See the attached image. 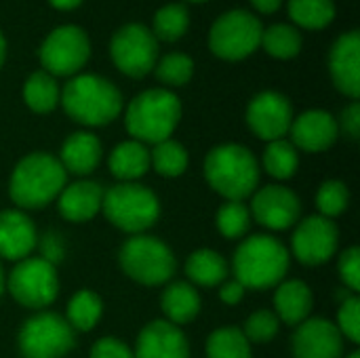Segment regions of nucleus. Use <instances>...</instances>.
<instances>
[{
    "label": "nucleus",
    "mask_w": 360,
    "mask_h": 358,
    "mask_svg": "<svg viewBox=\"0 0 360 358\" xmlns=\"http://www.w3.org/2000/svg\"><path fill=\"white\" fill-rule=\"evenodd\" d=\"M65 169L61 162L46 154L34 152L19 160L11 175V198L23 209H38L55 200L65 188Z\"/></svg>",
    "instance_id": "nucleus-1"
},
{
    "label": "nucleus",
    "mask_w": 360,
    "mask_h": 358,
    "mask_svg": "<svg viewBox=\"0 0 360 358\" xmlns=\"http://www.w3.org/2000/svg\"><path fill=\"white\" fill-rule=\"evenodd\" d=\"M59 97L68 116L89 127L112 122L122 110L120 91L97 74L74 76Z\"/></svg>",
    "instance_id": "nucleus-2"
},
{
    "label": "nucleus",
    "mask_w": 360,
    "mask_h": 358,
    "mask_svg": "<svg viewBox=\"0 0 360 358\" xmlns=\"http://www.w3.org/2000/svg\"><path fill=\"white\" fill-rule=\"evenodd\" d=\"M205 177L217 194L240 203L253 194L259 184V165L245 146L226 143L209 152L205 160Z\"/></svg>",
    "instance_id": "nucleus-3"
},
{
    "label": "nucleus",
    "mask_w": 360,
    "mask_h": 358,
    "mask_svg": "<svg viewBox=\"0 0 360 358\" xmlns=\"http://www.w3.org/2000/svg\"><path fill=\"white\" fill-rule=\"evenodd\" d=\"M181 118L177 95L167 89H150L137 95L127 110V129L137 141L160 143L171 137Z\"/></svg>",
    "instance_id": "nucleus-4"
},
{
    "label": "nucleus",
    "mask_w": 360,
    "mask_h": 358,
    "mask_svg": "<svg viewBox=\"0 0 360 358\" xmlns=\"http://www.w3.org/2000/svg\"><path fill=\"white\" fill-rule=\"evenodd\" d=\"M289 268L287 249L272 236L247 238L234 255L236 281L245 289H268L281 283Z\"/></svg>",
    "instance_id": "nucleus-5"
},
{
    "label": "nucleus",
    "mask_w": 360,
    "mask_h": 358,
    "mask_svg": "<svg viewBox=\"0 0 360 358\" xmlns=\"http://www.w3.org/2000/svg\"><path fill=\"white\" fill-rule=\"evenodd\" d=\"M101 209L116 228L131 234L148 230L160 215L156 194L137 184H120L103 192Z\"/></svg>",
    "instance_id": "nucleus-6"
},
{
    "label": "nucleus",
    "mask_w": 360,
    "mask_h": 358,
    "mask_svg": "<svg viewBox=\"0 0 360 358\" xmlns=\"http://www.w3.org/2000/svg\"><path fill=\"white\" fill-rule=\"evenodd\" d=\"M264 25L259 19L243 8H234L226 15H221L209 34V46L211 51L228 61H238L251 55L259 42H262Z\"/></svg>",
    "instance_id": "nucleus-7"
},
{
    "label": "nucleus",
    "mask_w": 360,
    "mask_h": 358,
    "mask_svg": "<svg viewBox=\"0 0 360 358\" xmlns=\"http://www.w3.org/2000/svg\"><path fill=\"white\" fill-rule=\"evenodd\" d=\"M122 270L141 285H162L175 272L171 249L152 236H135L120 249Z\"/></svg>",
    "instance_id": "nucleus-8"
},
{
    "label": "nucleus",
    "mask_w": 360,
    "mask_h": 358,
    "mask_svg": "<svg viewBox=\"0 0 360 358\" xmlns=\"http://www.w3.org/2000/svg\"><path fill=\"white\" fill-rule=\"evenodd\" d=\"M74 346V333L59 314H38L19 333V348L25 358H63Z\"/></svg>",
    "instance_id": "nucleus-9"
},
{
    "label": "nucleus",
    "mask_w": 360,
    "mask_h": 358,
    "mask_svg": "<svg viewBox=\"0 0 360 358\" xmlns=\"http://www.w3.org/2000/svg\"><path fill=\"white\" fill-rule=\"evenodd\" d=\"M110 51L116 68L122 74L131 78H141L156 65L158 40L146 25L127 23L114 34Z\"/></svg>",
    "instance_id": "nucleus-10"
},
{
    "label": "nucleus",
    "mask_w": 360,
    "mask_h": 358,
    "mask_svg": "<svg viewBox=\"0 0 360 358\" xmlns=\"http://www.w3.org/2000/svg\"><path fill=\"white\" fill-rule=\"evenodd\" d=\"M8 291L27 308H44L53 304L59 291L55 266L42 257L21 260L8 276Z\"/></svg>",
    "instance_id": "nucleus-11"
},
{
    "label": "nucleus",
    "mask_w": 360,
    "mask_h": 358,
    "mask_svg": "<svg viewBox=\"0 0 360 358\" xmlns=\"http://www.w3.org/2000/svg\"><path fill=\"white\" fill-rule=\"evenodd\" d=\"M91 53L86 34L78 25L55 27L40 46V61L51 76H70L78 72Z\"/></svg>",
    "instance_id": "nucleus-12"
},
{
    "label": "nucleus",
    "mask_w": 360,
    "mask_h": 358,
    "mask_svg": "<svg viewBox=\"0 0 360 358\" xmlns=\"http://www.w3.org/2000/svg\"><path fill=\"white\" fill-rule=\"evenodd\" d=\"M247 122L255 135L266 141L281 139L293 122V110L285 95L276 91H264L253 97L247 110Z\"/></svg>",
    "instance_id": "nucleus-13"
},
{
    "label": "nucleus",
    "mask_w": 360,
    "mask_h": 358,
    "mask_svg": "<svg viewBox=\"0 0 360 358\" xmlns=\"http://www.w3.org/2000/svg\"><path fill=\"white\" fill-rule=\"evenodd\" d=\"M293 251L306 266L325 264L338 251V226L323 215L304 219L293 234Z\"/></svg>",
    "instance_id": "nucleus-14"
},
{
    "label": "nucleus",
    "mask_w": 360,
    "mask_h": 358,
    "mask_svg": "<svg viewBox=\"0 0 360 358\" xmlns=\"http://www.w3.org/2000/svg\"><path fill=\"white\" fill-rule=\"evenodd\" d=\"M253 217L270 230L291 228L302 211L300 198L283 186H266L253 196Z\"/></svg>",
    "instance_id": "nucleus-15"
},
{
    "label": "nucleus",
    "mask_w": 360,
    "mask_h": 358,
    "mask_svg": "<svg viewBox=\"0 0 360 358\" xmlns=\"http://www.w3.org/2000/svg\"><path fill=\"white\" fill-rule=\"evenodd\" d=\"M342 348L344 344L338 325L325 319L304 321L293 338L295 358H340Z\"/></svg>",
    "instance_id": "nucleus-16"
},
{
    "label": "nucleus",
    "mask_w": 360,
    "mask_h": 358,
    "mask_svg": "<svg viewBox=\"0 0 360 358\" xmlns=\"http://www.w3.org/2000/svg\"><path fill=\"white\" fill-rule=\"evenodd\" d=\"M329 68L335 87L356 99L360 95V36L356 30L340 36L329 55Z\"/></svg>",
    "instance_id": "nucleus-17"
},
{
    "label": "nucleus",
    "mask_w": 360,
    "mask_h": 358,
    "mask_svg": "<svg viewBox=\"0 0 360 358\" xmlns=\"http://www.w3.org/2000/svg\"><path fill=\"white\" fill-rule=\"evenodd\" d=\"M135 358H188V342L181 329L169 321H152L137 338Z\"/></svg>",
    "instance_id": "nucleus-18"
},
{
    "label": "nucleus",
    "mask_w": 360,
    "mask_h": 358,
    "mask_svg": "<svg viewBox=\"0 0 360 358\" xmlns=\"http://www.w3.org/2000/svg\"><path fill=\"white\" fill-rule=\"evenodd\" d=\"M289 131L293 135V146L306 152H323L335 143L340 127L329 112L310 110L304 112L295 122H291Z\"/></svg>",
    "instance_id": "nucleus-19"
},
{
    "label": "nucleus",
    "mask_w": 360,
    "mask_h": 358,
    "mask_svg": "<svg viewBox=\"0 0 360 358\" xmlns=\"http://www.w3.org/2000/svg\"><path fill=\"white\" fill-rule=\"evenodd\" d=\"M36 228L21 211L0 213V255L6 260H25L36 247Z\"/></svg>",
    "instance_id": "nucleus-20"
},
{
    "label": "nucleus",
    "mask_w": 360,
    "mask_h": 358,
    "mask_svg": "<svg viewBox=\"0 0 360 358\" xmlns=\"http://www.w3.org/2000/svg\"><path fill=\"white\" fill-rule=\"evenodd\" d=\"M101 203L103 188L97 181H76L59 194V211L70 222H86L95 217Z\"/></svg>",
    "instance_id": "nucleus-21"
},
{
    "label": "nucleus",
    "mask_w": 360,
    "mask_h": 358,
    "mask_svg": "<svg viewBox=\"0 0 360 358\" xmlns=\"http://www.w3.org/2000/svg\"><path fill=\"white\" fill-rule=\"evenodd\" d=\"M101 158V143L91 133H74L65 139L61 148V167L76 175L91 173Z\"/></svg>",
    "instance_id": "nucleus-22"
},
{
    "label": "nucleus",
    "mask_w": 360,
    "mask_h": 358,
    "mask_svg": "<svg viewBox=\"0 0 360 358\" xmlns=\"http://www.w3.org/2000/svg\"><path fill=\"white\" fill-rule=\"evenodd\" d=\"M278 319L287 325H302L312 310V291L302 281H289L274 295Z\"/></svg>",
    "instance_id": "nucleus-23"
},
{
    "label": "nucleus",
    "mask_w": 360,
    "mask_h": 358,
    "mask_svg": "<svg viewBox=\"0 0 360 358\" xmlns=\"http://www.w3.org/2000/svg\"><path fill=\"white\" fill-rule=\"evenodd\" d=\"M150 169V152L141 141H124L110 154V171L118 179H137Z\"/></svg>",
    "instance_id": "nucleus-24"
},
{
    "label": "nucleus",
    "mask_w": 360,
    "mask_h": 358,
    "mask_svg": "<svg viewBox=\"0 0 360 358\" xmlns=\"http://www.w3.org/2000/svg\"><path fill=\"white\" fill-rule=\"evenodd\" d=\"M162 310L173 325L190 323L200 310V298L196 289L186 283H173L162 293Z\"/></svg>",
    "instance_id": "nucleus-25"
},
{
    "label": "nucleus",
    "mask_w": 360,
    "mask_h": 358,
    "mask_svg": "<svg viewBox=\"0 0 360 358\" xmlns=\"http://www.w3.org/2000/svg\"><path fill=\"white\" fill-rule=\"evenodd\" d=\"M186 274L196 283V285H202V287H215L219 285L226 274H228V266H226V260L217 253V251H211V249H200V251H194L186 264Z\"/></svg>",
    "instance_id": "nucleus-26"
},
{
    "label": "nucleus",
    "mask_w": 360,
    "mask_h": 358,
    "mask_svg": "<svg viewBox=\"0 0 360 358\" xmlns=\"http://www.w3.org/2000/svg\"><path fill=\"white\" fill-rule=\"evenodd\" d=\"M23 99L30 110L46 114L59 101V87L49 72H34L23 87Z\"/></svg>",
    "instance_id": "nucleus-27"
},
{
    "label": "nucleus",
    "mask_w": 360,
    "mask_h": 358,
    "mask_svg": "<svg viewBox=\"0 0 360 358\" xmlns=\"http://www.w3.org/2000/svg\"><path fill=\"white\" fill-rule=\"evenodd\" d=\"M291 19L310 30H321L329 25L335 17L333 0H289Z\"/></svg>",
    "instance_id": "nucleus-28"
},
{
    "label": "nucleus",
    "mask_w": 360,
    "mask_h": 358,
    "mask_svg": "<svg viewBox=\"0 0 360 358\" xmlns=\"http://www.w3.org/2000/svg\"><path fill=\"white\" fill-rule=\"evenodd\" d=\"M272 57L278 59H291L300 53L302 49V34L297 27L287 25V23H274L268 30L262 32V42H259Z\"/></svg>",
    "instance_id": "nucleus-29"
},
{
    "label": "nucleus",
    "mask_w": 360,
    "mask_h": 358,
    "mask_svg": "<svg viewBox=\"0 0 360 358\" xmlns=\"http://www.w3.org/2000/svg\"><path fill=\"white\" fill-rule=\"evenodd\" d=\"M101 300L97 293L84 289L78 291L68 306V325L78 331H91L101 319Z\"/></svg>",
    "instance_id": "nucleus-30"
},
{
    "label": "nucleus",
    "mask_w": 360,
    "mask_h": 358,
    "mask_svg": "<svg viewBox=\"0 0 360 358\" xmlns=\"http://www.w3.org/2000/svg\"><path fill=\"white\" fill-rule=\"evenodd\" d=\"M207 357L209 358H251L249 340L240 329L224 327L217 329L207 342Z\"/></svg>",
    "instance_id": "nucleus-31"
},
{
    "label": "nucleus",
    "mask_w": 360,
    "mask_h": 358,
    "mask_svg": "<svg viewBox=\"0 0 360 358\" xmlns=\"http://www.w3.org/2000/svg\"><path fill=\"white\" fill-rule=\"evenodd\" d=\"M297 165H300V156H297V150L293 143H289L285 139L270 141V146L266 148V154H264V167L272 177L289 179L295 175Z\"/></svg>",
    "instance_id": "nucleus-32"
},
{
    "label": "nucleus",
    "mask_w": 360,
    "mask_h": 358,
    "mask_svg": "<svg viewBox=\"0 0 360 358\" xmlns=\"http://www.w3.org/2000/svg\"><path fill=\"white\" fill-rule=\"evenodd\" d=\"M150 165H154L162 177H179L188 169V152L181 143L165 139L156 143L154 152L150 154Z\"/></svg>",
    "instance_id": "nucleus-33"
},
{
    "label": "nucleus",
    "mask_w": 360,
    "mask_h": 358,
    "mask_svg": "<svg viewBox=\"0 0 360 358\" xmlns=\"http://www.w3.org/2000/svg\"><path fill=\"white\" fill-rule=\"evenodd\" d=\"M190 15L184 4H167L154 15V36L167 42L181 38L188 30Z\"/></svg>",
    "instance_id": "nucleus-34"
},
{
    "label": "nucleus",
    "mask_w": 360,
    "mask_h": 358,
    "mask_svg": "<svg viewBox=\"0 0 360 358\" xmlns=\"http://www.w3.org/2000/svg\"><path fill=\"white\" fill-rule=\"evenodd\" d=\"M249 222H251V213L249 209L238 203V200H230L226 203L219 213H217V228L226 238H238L249 230Z\"/></svg>",
    "instance_id": "nucleus-35"
},
{
    "label": "nucleus",
    "mask_w": 360,
    "mask_h": 358,
    "mask_svg": "<svg viewBox=\"0 0 360 358\" xmlns=\"http://www.w3.org/2000/svg\"><path fill=\"white\" fill-rule=\"evenodd\" d=\"M192 72H194V61L184 53H171L162 57L156 68V76L165 84H173V87L186 84L192 78Z\"/></svg>",
    "instance_id": "nucleus-36"
},
{
    "label": "nucleus",
    "mask_w": 360,
    "mask_h": 358,
    "mask_svg": "<svg viewBox=\"0 0 360 358\" xmlns=\"http://www.w3.org/2000/svg\"><path fill=\"white\" fill-rule=\"evenodd\" d=\"M348 188L342 181H325L316 194V207L323 213V217H335L346 211L348 207Z\"/></svg>",
    "instance_id": "nucleus-37"
},
{
    "label": "nucleus",
    "mask_w": 360,
    "mask_h": 358,
    "mask_svg": "<svg viewBox=\"0 0 360 358\" xmlns=\"http://www.w3.org/2000/svg\"><path fill=\"white\" fill-rule=\"evenodd\" d=\"M278 333V317L270 310H259L249 317L245 325V338L249 342L266 344Z\"/></svg>",
    "instance_id": "nucleus-38"
},
{
    "label": "nucleus",
    "mask_w": 360,
    "mask_h": 358,
    "mask_svg": "<svg viewBox=\"0 0 360 358\" xmlns=\"http://www.w3.org/2000/svg\"><path fill=\"white\" fill-rule=\"evenodd\" d=\"M338 329L350 342H360V302L356 298H346L338 312Z\"/></svg>",
    "instance_id": "nucleus-39"
},
{
    "label": "nucleus",
    "mask_w": 360,
    "mask_h": 358,
    "mask_svg": "<svg viewBox=\"0 0 360 358\" xmlns=\"http://www.w3.org/2000/svg\"><path fill=\"white\" fill-rule=\"evenodd\" d=\"M340 274L344 279V283L352 289H360V249L352 247L348 251H344L342 260H340Z\"/></svg>",
    "instance_id": "nucleus-40"
},
{
    "label": "nucleus",
    "mask_w": 360,
    "mask_h": 358,
    "mask_svg": "<svg viewBox=\"0 0 360 358\" xmlns=\"http://www.w3.org/2000/svg\"><path fill=\"white\" fill-rule=\"evenodd\" d=\"M91 358H135L133 352L122 344L118 342L116 338H103L99 340L93 350H91Z\"/></svg>",
    "instance_id": "nucleus-41"
},
{
    "label": "nucleus",
    "mask_w": 360,
    "mask_h": 358,
    "mask_svg": "<svg viewBox=\"0 0 360 358\" xmlns=\"http://www.w3.org/2000/svg\"><path fill=\"white\" fill-rule=\"evenodd\" d=\"M342 124H344V131L356 139L360 135V106L354 101L352 106H348L342 114Z\"/></svg>",
    "instance_id": "nucleus-42"
},
{
    "label": "nucleus",
    "mask_w": 360,
    "mask_h": 358,
    "mask_svg": "<svg viewBox=\"0 0 360 358\" xmlns=\"http://www.w3.org/2000/svg\"><path fill=\"white\" fill-rule=\"evenodd\" d=\"M42 253H44V257H42V260H46L49 264H55V262H59V260L63 257V247H61V241H59V236H53V234H49V236L42 241Z\"/></svg>",
    "instance_id": "nucleus-43"
},
{
    "label": "nucleus",
    "mask_w": 360,
    "mask_h": 358,
    "mask_svg": "<svg viewBox=\"0 0 360 358\" xmlns=\"http://www.w3.org/2000/svg\"><path fill=\"white\" fill-rule=\"evenodd\" d=\"M219 298L226 302V304H230V306H234V304H238L243 298H245V287L238 283V281H232V283H226L221 289H219Z\"/></svg>",
    "instance_id": "nucleus-44"
},
{
    "label": "nucleus",
    "mask_w": 360,
    "mask_h": 358,
    "mask_svg": "<svg viewBox=\"0 0 360 358\" xmlns=\"http://www.w3.org/2000/svg\"><path fill=\"white\" fill-rule=\"evenodd\" d=\"M251 2H253V6H255L257 11H262V13H274V11L281 6L283 0H251Z\"/></svg>",
    "instance_id": "nucleus-45"
},
{
    "label": "nucleus",
    "mask_w": 360,
    "mask_h": 358,
    "mask_svg": "<svg viewBox=\"0 0 360 358\" xmlns=\"http://www.w3.org/2000/svg\"><path fill=\"white\" fill-rule=\"evenodd\" d=\"M53 6H57V8H74V6H78L82 0H49Z\"/></svg>",
    "instance_id": "nucleus-46"
},
{
    "label": "nucleus",
    "mask_w": 360,
    "mask_h": 358,
    "mask_svg": "<svg viewBox=\"0 0 360 358\" xmlns=\"http://www.w3.org/2000/svg\"><path fill=\"white\" fill-rule=\"evenodd\" d=\"M4 53H6V42H4V36L0 34V65L4 61Z\"/></svg>",
    "instance_id": "nucleus-47"
},
{
    "label": "nucleus",
    "mask_w": 360,
    "mask_h": 358,
    "mask_svg": "<svg viewBox=\"0 0 360 358\" xmlns=\"http://www.w3.org/2000/svg\"><path fill=\"white\" fill-rule=\"evenodd\" d=\"M2 289H4V276H2V270H0V295H2Z\"/></svg>",
    "instance_id": "nucleus-48"
},
{
    "label": "nucleus",
    "mask_w": 360,
    "mask_h": 358,
    "mask_svg": "<svg viewBox=\"0 0 360 358\" xmlns=\"http://www.w3.org/2000/svg\"><path fill=\"white\" fill-rule=\"evenodd\" d=\"M348 358H360V354H359V352H352V354H350Z\"/></svg>",
    "instance_id": "nucleus-49"
},
{
    "label": "nucleus",
    "mask_w": 360,
    "mask_h": 358,
    "mask_svg": "<svg viewBox=\"0 0 360 358\" xmlns=\"http://www.w3.org/2000/svg\"><path fill=\"white\" fill-rule=\"evenodd\" d=\"M192 2H202V0H192Z\"/></svg>",
    "instance_id": "nucleus-50"
}]
</instances>
